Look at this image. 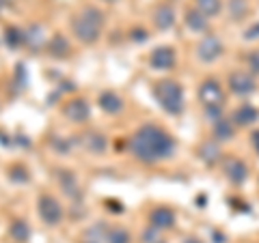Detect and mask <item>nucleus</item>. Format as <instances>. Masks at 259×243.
Wrapping results in <instances>:
<instances>
[{"label":"nucleus","instance_id":"f257e3e1","mask_svg":"<svg viewBox=\"0 0 259 243\" xmlns=\"http://www.w3.org/2000/svg\"><path fill=\"white\" fill-rule=\"evenodd\" d=\"M127 149L143 164H158L173 155L175 140L162 127L147 123L134 132V136L127 140Z\"/></svg>","mask_w":259,"mask_h":243},{"label":"nucleus","instance_id":"f03ea898","mask_svg":"<svg viewBox=\"0 0 259 243\" xmlns=\"http://www.w3.org/2000/svg\"><path fill=\"white\" fill-rule=\"evenodd\" d=\"M104 24V13L95 7H84L80 15H76L71 22V30L82 43H95L100 39V30Z\"/></svg>","mask_w":259,"mask_h":243},{"label":"nucleus","instance_id":"7ed1b4c3","mask_svg":"<svg viewBox=\"0 0 259 243\" xmlns=\"http://www.w3.org/2000/svg\"><path fill=\"white\" fill-rule=\"evenodd\" d=\"M153 93H156V99L164 112L173 116L184 112V91L180 82H175V80H160L156 88H153Z\"/></svg>","mask_w":259,"mask_h":243},{"label":"nucleus","instance_id":"20e7f679","mask_svg":"<svg viewBox=\"0 0 259 243\" xmlns=\"http://www.w3.org/2000/svg\"><path fill=\"white\" fill-rule=\"evenodd\" d=\"M199 101L203 103L205 110H212V108H223L225 103V91L218 80L214 78H207L199 84Z\"/></svg>","mask_w":259,"mask_h":243},{"label":"nucleus","instance_id":"39448f33","mask_svg":"<svg viewBox=\"0 0 259 243\" xmlns=\"http://www.w3.org/2000/svg\"><path fill=\"white\" fill-rule=\"evenodd\" d=\"M39 217L48 224V226H56L63 220V207L61 202L56 200L50 194H44L39 196Z\"/></svg>","mask_w":259,"mask_h":243},{"label":"nucleus","instance_id":"423d86ee","mask_svg":"<svg viewBox=\"0 0 259 243\" xmlns=\"http://www.w3.org/2000/svg\"><path fill=\"white\" fill-rule=\"evenodd\" d=\"M221 54H223V41L218 35H207L197 45V56L203 63H214Z\"/></svg>","mask_w":259,"mask_h":243},{"label":"nucleus","instance_id":"0eeeda50","mask_svg":"<svg viewBox=\"0 0 259 243\" xmlns=\"http://www.w3.org/2000/svg\"><path fill=\"white\" fill-rule=\"evenodd\" d=\"M229 88L233 95L246 97L250 93H255V78L248 71H233L229 76Z\"/></svg>","mask_w":259,"mask_h":243},{"label":"nucleus","instance_id":"6e6552de","mask_svg":"<svg viewBox=\"0 0 259 243\" xmlns=\"http://www.w3.org/2000/svg\"><path fill=\"white\" fill-rule=\"evenodd\" d=\"M223 170H225L227 179H229L233 185H242L248 179V168H246L244 161L238 159V157H229V159H227Z\"/></svg>","mask_w":259,"mask_h":243},{"label":"nucleus","instance_id":"1a4fd4ad","mask_svg":"<svg viewBox=\"0 0 259 243\" xmlns=\"http://www.w3.org/2000/svg\"><path fill=\"white\" fill-rule=\"evenodd\" d=\"M149 65L153 69H160V71H166L175 65V50L168 45H162L156 47L151 54H149Z\"/></svg>","mask_w":259,"mask_h":243},{"label":"nucleus","instance_id":"9d476101","mask_svg":"<svg viewBox=\"0 0 259 243\" xmlns=\"http://www.w3.org/2000/svg\"><path fill=\"white\" fill-rule=\"evenodd\" d=\"M63 114L67 116L71 123H84L89 118V114H91V110H89L84 99H69L63 106Z\"/></svg>","mask_w":259,"mask_h":243},{"label":"nucleus","instance_id":"9b49d317","mask_svg":"<svg viewBox=\"0 0 259 243\" xmlns=\"http://www.w3.org/2000/svg\"><path fill=\"white\" fill-rule=\"evenodd\" d=\"M149 224L158 230H168V228H173V224H175V213L166 207H158L149 213Z\"/></svg>","mask_w":259,"mask_h":243},{"label":"nucleus","instance_id":"f8f14e48","mask_svg":"<svg viewBox=\"0 0 259 243\" xmlns=\"http://www.w3.org/2000/svg\"><path fill=\"white\" fill-rule=\"evenodd\" d=\"M257 118H259V110L255 106H250V103H242V106L233 112V125H238V127H248V125H253L257 123Z\"/></svg>","mask_w":259,"mask_h":243},{"label":"nucleus","instance_id":"ddd939ff","mask_svg":"<svg viewBox=\"0 0 259 243\" xmlns=\"http://www.w3.org/2000/svg\"><path fill=\"white\" fill-rule=\"evenodd\" d=\"M153 24L158 30H168L175 24V9L171 5H160L156 13H153Z\"/></svg>","mask_w":259,"mask_h":243},{"label":"nucleus","instance_id":"4468645a","mask_svg":"<svg viewBox=\"0 0 259 243\" xmlns=\"http://www.w3.org/2000/svg\"><path fill=\"white\" fill-rule=\"evenodd\" d=\"M59 185H61V190L65 192V196L80 198V185H78V179L74 176V172H69V170H61L59 172Z\"/></svg>","mask_w":259,"mask_h":243},{"label":"nucleus","instance_id":"2eb2a0df","mask_svg":"<svg viewBox=\"0 0 259 243\" xmlns=\"http://www.w3.org/2000/svg\"><path fill=\"white\" fill-rule=\"evenodd\" d=\"M24 43H26L32 52L41 50L44 43H46V37H44V28L39 26V24H32L24 30Z\"/></svg>","mask_w":259,"mask_h":243},{"label":"nucleus","instance_id":"dca6fc26","mask_svg":"<svg viewBox=\"0 0 259 243\" xmlns=\"http://www.w3.org/2000/svg\"><path fill=\"white\" fill-rule=\"evenodd\" d=\"M100 108L104 112H108V114H119L121 110H123V101L119 99V95L117 93H112V91H104L100 95Z\"/></svg>","mask_w":259,"mask_h":243},{"label":"nucleus","instance_id":"f3484780","mask_svg":"<svg viewBox=\"0 0 259 243\" xmlns=\"http://www.w3.org/2000/svg\"><path fill=\"white\" fill-rule=\"evenodd\" d=\"M199 157L203 159L207 166L216 164L218 157H221V147H218V142H216V140H205V142L199 147Z\"/></svg>","mask_w":259,"mask_h":243},{"label":"nucleus","instance_id":"a211bd4d","mask_svg":"<svg viewBox=\"0 0 259 243\" xmlns=\"http://www.w3.org/2000/svg\"><path fill=\"white\" fill-rule=\"evenodd\" d=\"M233 134H236V125H233V120H225V118L214 120V138H216V142L231 140Z\"/></svg>","mask_w":259,"mask_h":243},{"label":"nucleus","instance_id":"6ab92c4d","mask_svg":"<svg viewBox=\"0 0 259 243\" xmlns=\"http://www.w3.org/2000/svg\"><path fill=\"white\" fill-rule=\"evenodd\" d=\"M186 26L194 32H205L209 24H207V18L199 9H190L186 11Z\"/></svg>","mask_w":259,"mask_h":243},{"label":"nucleus","instance_id":"aec40b11","mask_svg":"<svg viewBox=\"0 0 259 243\" xmlns=\"http://www.w3.org/2000/svg\"><path fill=\"white\" fill-rule=\"evenodd\" d=\"M106 237H108V228H106L104 222H100V224H95V226H91V228L84 230L82 243H104Z\"/></svg>","mask_w":259,"mask_h":243},{"label":"nucleus","instance_id":"412c9836","mask_svg":"<svg viewBox=\"0 0 259 243\" xmlns=\"http://www.w3.org/2000/svg\"><path fill=\"white\" fill-rule=\"evenodd\" d=\"M84 147L91 151V153H97V155H100V153H104L106 151V147H108V142H106V138H104L100 132H89L87 136H84Z\"/></svg>","mask_w":259,"mask_h":243},{"label":"nucleus","instance_id":"4be33fe9","mask_svg":"<svg viewBox=\"0 0 259 243\" xmlns=\"http://www.w3.org/2000/svg\"><path fill=\"white\" fill-rule=\"evenodd\" d=\"M48 52H50V56H54V58H63V56H67L69 54L67 39H65L63 35H54L50 39V43H48Z\"/></svg>","mask_w":259,"mask_h":243},{"label":"nucleus","instance_id":"5701e85b","mask_svg":"<svg viewBox=\"0 0 259 243\" xmlns=\"http://www.w3.org/2000/svg\"><path fill=\"white\" fill-rule=\"evenodd\" d=\"M9 237L15 241V243H26L28 237H30V228L26 222L22 220H15L11 226H9Z\"/></svg>","mask_w":259,"mask_h":243},{"label":"nucleus","instance_id":"b1692460","mask_svg":"<svg viewBox=\"0 0 259 243\" xmlns=\"http://www.w3.org/2000/svg\"><path fill=\"white\" fill-rule=\"evenodd\" d=\"M197 3V9L205 15V18H209V15H218L223 9V3L221 0H194Z\"/></svg>","mask_w":259,"mask_h":243},{"label":"nucleus","instance_id":"393cba45","mask_svg":"<svg viewBox=\"0 0 259 243\" xmlns=\"http://www.w3.org/2000/svg\"><path fill=\"white\" fill-rule=\"evenodd\" d=\"M246 11H248L246 0H229V15H231V20L240 22L246 15Z\"/></svg>","mask_w":259,"mask_h":243},{"label":"nucleus","instance_id":"a878e982","mask_svg":"<svg viewBox=\"0 0 259 243\" xmlns=\"http://www.w3.org/2000/svg\"><path fill=\"white\" fill-rule=\"evenodd\" d=\"M5 41L9 47H18L24 43V32L20 28H15V26H9L5 30Z\"/></svg>","mask_w":259,"mask_h":243},{"label":"nucleus","instance_id":"bb28decb","mask_svg":"<svg viewBox=\"0 0 259 243\" xmlns=\"http://www.w3.org/2000/svg\"><path fill=\"white\" fill-rule=\"evenodd\" d=\"M106 243H130V232L125 228H121V226H115V228L108 230Z\"/></svg>","mask_w":259,"mask_h":243},{"label":"nucleus","instance_id":"cd10ccee","mask_svg":"<svg viewBox=\"0 0 259 243\" xmlns=\"http://www.w3.org/2000/svg\"><path fill=\"white\" fill-rule=\"evenodd\" d=\"M9 176L13 181H28V170L22 168V166H13L9 170Z\"/></svg>","mask_w":259,"mask_h":243},{"label":"nucleus","instance_id":"c85d7f7f","mask_svg":"<svg viewBox=\"0 0 259 243\" xmlns=\"http://www.w3.org/2000/svg\"><path fill=\"white\" fill-rule=\"evenodd\" d=\"M158 234H160V230L153 228V226H149V228L143 232V243H160Z\"/></svg>","mask_w":259,"mask_h":243},{"label":"nucleus","instance_id":"c756f323","mask_svg":"<svg viewBox=\"0 0 259 243\" xmlns=\"http://www.w3.org/2000/svg\"><path fill=\"white\" fill-rule=\"evenodd\" d=\"M248 67H250V74L259 76V52H253L248 56Z\"/></svg>","mask_w":259,"mask_h":243},{"label":"nucleus","instance_id":"7c9ffc66","mask_svg":"<svg viewBox=\"0 0 259 243\" xmlns=\"http://www.w3.org/2000/svg\"><path fill=\"white\" fill-rule=\"evenodd\" d=\"M130 35H132L134 41H145V37H147V32L141 30V28H134L132 32H130Z\"/></svg>","mask_w":259,"mask_h":243},{"label":"nucleus","instance_id":"2f4dec72","mask_svg":"<svg viewBox=\"0 0 259 243\" xmlns=\"http://www.w3.org/2000/svg\"><path fill=\"white\" fill-rule=\"evenodd\" d=\"M257 37H259V24H255L253 28L246 30V39H257Z\"/></svg>","mask_w":259,"mask_h":243},{"label":"nucleus","instance_id":"473e14b6","mask_svg":"<svg viewBox=\"0 0 259 243\" xmlns=\"http://www.w3.org/2000/svg\"><path fill=\"white\" fill-rule=\"evenodd\" d=\"M250 142H253V149L259 153V129H257V132H253V136H250Z\"/></svg>","mask_w":259,"mask_h":243},{"label":"nucleus","instance_id":"72a5a7b5","mask_svg":"<svg viewBox=\"0 0 259 243\" xmlns=\"http://www.w3.org/2000/svg\"><path fill=\"white\" fill-rule=\"evenodd\" d=\"M186 243H201V241H197V239H188V241H186Z\"/></svg>","mask_w":259,"mask_h":243},{"label":"nucleus","instance_id":"f704fd0d","mask_svg":"<svg viewBox=\"0 0 259 243\" xmlns=\"http://www.w3.org/2000/svg\"><path fill=\"white\" fill-rule=\"evenodd\" d=\"M3 7H5V3H3V0H0V9H3Z\"/></svg>","mask_w":259,"mask_h":243},{"label":"nucleus","instance_id":"c9c22d12","mask_svg":"<svg viewBox=\"0 0 259 243\" xmlns=\"http://www.w3.org/2000/svg\"><path fill=\"white\" fill-rule=\"evenodd\" d=\"M106 3H115V0H106Z\"/></svg>","mask_w":259,"mask_h":243},{"label":"nucleus","instance_id":"e433bc0d","mask_svg":"<svg viewBox=\"0 0 259 243\" xmlns=\"http://www.w3.org/2000/svg\"><path fill=\"white\" fill-rule=\"evenodd\" d=\"M160 243H164V241H160Z\"/></svg>","mask_w":259,"mask_h":243}]
</instances>
